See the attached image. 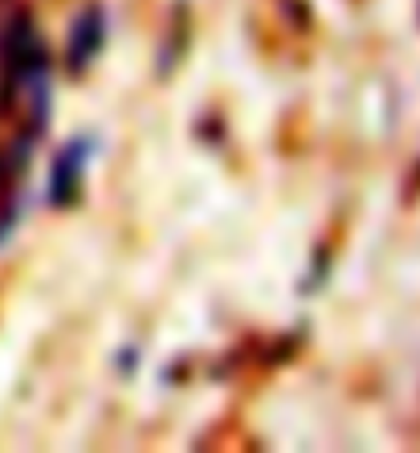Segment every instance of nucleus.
Returning <instances> with one entry per match:
<instances>
[{"label":"nucleus","mask_w":420,"mask_h":453,"mask_svg":"<svg viewBox=\"0 0 420 453\" xmlns=\"http://www.w3.org/2000/svg\"><path fill=\"white\" fill-rule=\"evenodd\" d=\"M90 139H70L57 159H53V180H50V201L53 204H70L78 196V184H82L86 159H90Z\"/></svg>","instance_id":"1"},{"label":"nucleus","mask_w":420,"mask_h":453,"mask_svg":"<svg viewBox=\"0 0 420 453\" xmlns=\"http://www.w3.org/2000/svg\"><path fill=\"white\" fill-rule=\"evenodd\" d=\"M106 37V17L103 9H82L78 12L74 29H70V45H65V62H70V74H82L86 65L98 58Z\"/></svg>","instance_id":"2"}]
</instances>
